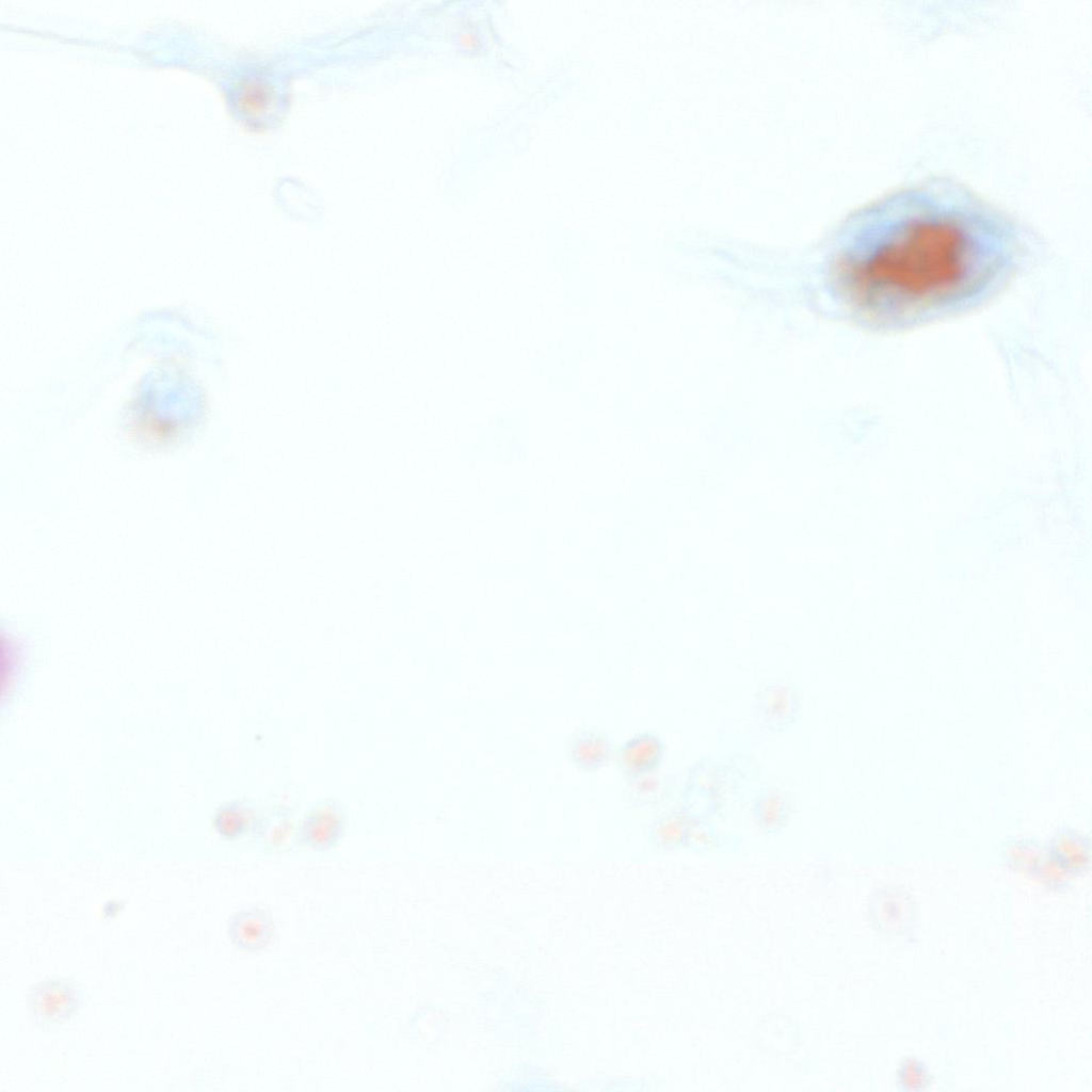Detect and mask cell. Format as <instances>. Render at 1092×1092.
<instances>
[{"label": "cell", "instance_id": "cell-1", "mask_svg": "<svg viewBox=\"0 0 1092 1092\" xmlns=\"http://www.w3.org/2000/svg\"><path fill=\"white\" fill-rule=\"evenodd\" d=\"M887 213L835 267L845 304L874 326L910 327L977 306L1018 264L1010 229L980 211L905 197Z\"/></svg>", "mask_w": 1092, "mask_h": 1092}, {"label": "cell", "instance_id": "cell-2", "mask_svg": "<svg viewBox=\"0 0 1092 1092\" xmlns=\"http://www.w3.org/2000/svg\"><path fill=\"white\" fill-rule=\"evenodd\" d=\"M81 1005L80 990L74 983L62 979L42 981L29 995L30 1014L43 1028L65 1024L77 1013Z\"/></svg>", "mask_w": 1092, "mask_h": 1092}, {"label": "cell", "instance_id": "cell-3", "mask_svg": "<svg viewBox=\"0 0 1092 1092\" xmlns=\"http://www.w3.org/2000/svg\"><path fill=\"white\" fill-rule=\"evenodd\" d=\"M275 934L271 915L260 908L238 911L229 920L228 935L232 945L241 951L256 953L268 948Z\"/></svg>", "mask_w": 1092, "mask_h": 1092}, {"label": "cell", "instance_id": "cell-4", "mask_svg": "<svg viewBox=\"0 0 1092 1092\" xmlns=\"http://www.w3.org/2000/svg\"><path fill=\"white\" fill-rule=\"evenodd\" d=\"M664 745L654 733H639L628 738L616 752V764L628 778L653 774L660 766Z\"/></svg>", "mask_w": 1092, "mask_h": 1092}, {"label": "cell", "instance_id": "cell-5", "mask_svg": "<svg viewBox=\"0 0 1092 1092\" xmlns=\"http://www.w3.org/2000/svg\"><path fill=\"white\" fill-rule=\"evenodd\" d=\"M566 754L578 770L593 773L610 762L614 750L608 734L595 727H585L573 733L566 744Z\"/></svg>", "mask_w": 1092, "mask_h": 1092}, {"label": "cell", "instance_id": "cell-6", "mask_svg": "<svg viewBox=\"0 0 1092 1092\" xmlns=\"http://www.w3.org/2000/svg\"><path fill=\"white\" fill-rule=\"evenodd\" d=\"M1051 861L1070 877L1082 874L1089 868L1088 847L1074 838L1057 840L1051 849Z\"/></svg>", "mask_w": 1092, "mask_h": 1092}, {"label": "cell", "instance_id": "cell-7", "mask_svg": "<svg viewBox=\"0 0 1092 1092\" xmlns=\"http://www.w3.org/2000/svg\"><path fill=\"white\" fill-rule=\"evenodd\" d=\"M899 1086L905 1091H922L932 1082L928 1066L918 1058L909 1057L901 1061L897 1071Z\"/></svg>", "mask_w": 1092, "mask_h": 1092}]
</instances>
